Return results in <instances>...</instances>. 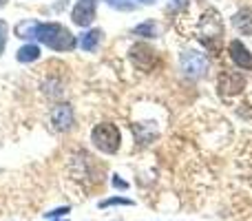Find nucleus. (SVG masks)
I'll return each mask as SVG.
<instances>
[{
  "instance_id": "14",
  "label": "nucleus",
  "mask_w": 252,
  "mask_h": 221,
  "mask_svg": "<svg viewBox=\"0 0 252 221\" xmlns=\"http://www.w3.org/2000/svg\"><path fill=\"white\" fill-rule=\"evenodd\" d=\"M35 27H38V22H20V25H18V35H20V38H35Z\"/></svg>"
},
{
  "instance_id": "20",
  "label": "nucleus",
  "mask_w": 252,
  "mask_h": 221,
  "mask_svg": "<svg viewBox=\"0 0 252 221\" xmlns=\"http://www.w3.org/2000/svg\"><path fill=\"white\" fill-rule=\"evenodd\" d=\"M47 221H69V219H47Z\"/></svg>"
},
{
  "instance_id": "5",
  "label": "nucleus",
  "mask_w": 252,
  "mask_h": 221,
  "mask_svg": "<svg viewBox=\"0 0 252 221\" xmlns=\"http://www.w3.org/2000/svg\"><path fill=\"white\" fill-rule=\"evenodd\" d=\"M51 124H53V128L60 130V133L69 130L71 126H73V106L66 104V102L56 104L51 111Z\"/></svg>"
},
{
  "instance_id": "21",
  "label": "nucleus",
  "mask_w": 252,
  "mask_h": 221,
  "mask_svg": "<svg viewBox=\"0 0 252 221\" xmlns=\"http://www.w3.org/2000/svg\"><path fill=\"white\" fill-rule=\"evenodd\" d=\"M142 2H146V4H151V2H153V0H142Z\"/></svg>"
},
{
  "instance_id": "10",
  "label": "nucleus",
  "mask_w": 252,
  "mask_h": 221,
  "mask_svg": "<svg viewBox=\"0 0 252 221\" xmlns=\"http://www.w3.org/2000/svg\"><path fill=\"white\" fill-rule=\"evenodd\" d=\"M232 25L239 33L244 35H252V9H241L232 16Z\"/></svg>"
},
{
  "instance_id": "6",
  "label": "nucleus",
  "mask_w": 252,
  "mask_h": 221,
  "mask_svg": "<svg viewBox=\"0 0 252 221\" xmlns=\"http://www.w3.org/2000/svg\"><path fill=\"white\" fill-rule=\"evenodd\" d=\"M95 18V0H78L71 11V20L78 27H89Z\"/></svg>"
},
{
  "instance_id": "22",
  "label": "nucleus",
  "mask_w": 252,
  "mask_h": 221,
  "mask_svg": "<svg viewBox=\"0 0 252 221\" xmlns=\"http://www.w3.org/2000/svg\"><path fill=\"white\" fill-rule=\"evenodd\" d=\"M4 2H9V0H0V4H4Z\"/></svg>"
},
{
  "instance_id": "15",
  "label": "nucleus",
  "mask_w": 252,
  "mask_h": 221,
  "mask_svg": "<svg viewBox=\"0 0 252 221\" xmlns=\"http://www.w3.org/2000/svg\"><path fill=\"white\" fill-rule=\"evenodd\" d=\"M109 206H133V201L124 199V197H111V199L100 201V208H109Z\"/></svg>"
},
{
  "instance_id": "2",
  "label": "nucleus",
  "mask_w": 252,
  "mask_h": 221,
  "mask_svg": "<svg viewBox=\"0 0 252 221\" xmlns=\"http://www.w3.org/2000/svg\"><path fill=\"white\" fill-rule=\"evenodd\" d=\"M91 139L95 144V148H100L102 153L111 155V153H118L120 148V142H122V135H120V128L111 122H102L93 128L91 133Z\"/></svg>"
},
{
  "instance_id": "8",
  "label": "nucleus",
  "mask_w": 252,
  "mask_h": 221,
  "mask_svg": "<svg viewBox=\"0 0 252 221\" xmlns=\"http://www.w3.org/2000/svg\"><path fill=\"white\" fill-rule=\"evenodd\" d=\"M130 60L137 69L148 71L155 64V51L148 44H135V47H130Z\"/></svg>"
},
{
  "instance_id": "3",
  "label": "nucleus",
  "mask_w": 252,
  "mask_h": 221,
  "mask_svg": "<svg viewBox=\"0 0 252 221\" xmlns=\"http://www.w3.org/2000/svg\"><path fill=\"white\" fill-rule=\"evenodd\" d=\"M199 35L208 49H217L215 42H219V38H221V18H219V13L215 11V9H208V11L201 16Z\"/></svg>"
},
{
  "instance_id": "11",
  "label": "nucleus",
  "mask_w": 252,
  "mask_h": 221,
  "mask_svg": "<svg viewBox=\"0 0 252 221\" xmlns=\"http://www.w3.org/2000/svg\"><path fill=\"white\" fill-rule=\"evenodd\" d=\"M100 38H102V31L100 29H91V31H87V33L80 38V47H82L84 51H95Z\"/></svg>"
},
{
  "instance_id": "12",
  "label": "nucleus",
  "mask_w": 252,
  "mask_h": 221,
  "mask_svg": "<svg viewBox=\"0 0 252 221\" xmlns=\"http://www.w3.org/2000/svg\"><path fill=\"white\" fill-rule=\"evenodd\" d=\"M18 62H33L40 58V49L35 44H25V47L18 49Z\"/></svg>"
},
{
  "instance_id": "16",
  "label": "nucleus",
  "mask_w": 252,
  "mask_h": 221,
  "mask_svg": "<svg viewBox=\"0 0 252 221\" xmlns=\"http://www.w3.org/2000/svg\"><path fill=\"white\" fill-rule=\"evenodd\" d=\"M69 213H71L69 206H62V208H56V210H51V213H44V217L47 219H60V217H64V215H69Z\"/></svg>"
},
{
  "instance_id": "1",
  "label": "nucleus",
  "mask_w": 252,
  "mask_h": 221,
  "mask_svg": "<svg viewBox=\"0 0 252 221\" xmlns=\"http://www.w3.org/2000/svg\"><path fill=\"white\" fill-rule=\"evenodd\" d=\"M35 40L47 44L53 51H71L78 47V40L66 27L58 25V22H38L35 27Z\"/></svg>"
},
{
  "instance_id": "7",
  "label": "nucleus",
  "mask_w": 252,
  "mask_h": 221,
  "mask_svg": "<svg viewBox=\"0 0 252 221\" xmlns=\"http://www.w3.org/2000/svg\"><path fill=\"white\" fill-rule=\"evenodd\" d=\"M246 87V78L237 71H226L219 78V89H221V95H235V93H241Z\"/></svg>"
},
{
  "instance_id": "13",
  "label": "nucleus",
  "mask_w": 252,
  "mask_h": 221,
  "mask_svg": "<svg viewBox=\"0 0 252 221\" xmlns=\"http://www.w3.org/2000/svg\"><path fill=\"white\" fill-rule=\"evenodd\" d=\"M135 35H144V38H155L157 35V25L155 22H142L133 29Z\"/></svg>"
},
{
  "instance_id": "17",
  "label": "nucleus",
  "mask_w": 252,
  "mask_h": 221,
  "mask_svg": "<svg viewBox=\"0 0 252 221\" xmlns=\"http://www.w3.org/2000/svg\"><path fill=\"white\" fill-rule=\"evenodd\" d=\"M7 33H9V27L4 20H0V53L4 51V44H7Z\"/></svg>"
},
{
  "instance_id": "4",
  "label": "nucleus",
  "mask_w": 252,
  "mask_h": 221,
  "mask_svg": "<svg viewBox=\"0 0 252 221\" xmlns=\"http://www.w3.org/2000/svg\"><path fill=\"white\" fill-rule=\"evenodd\" d=\"M182 69L190 78H201L208 71V58L199 51H184L182 53Z\"/></svg>"
},
{
  "instance_id": "9",
  "label": "nucleus",
  "mask_w": 252,
  "mask_h": 221,
  "mask_svg": "<svg viewBox=\"0 0 252 221\" xmlns=\"http://www.w3.org/2000/svg\"><path fill=\"white\" fill-rule=\"evenodd\" d=\"M228 53H230V60L235 62L239 69H252V53L244 47L241 40H232L228 44Z\"/></svg>"
},
{
  "instance_id": "18",
  "label": "nucleus",
  "mask_w": 252,
  "mask_h": 221,
  "mask_svg": "<svg viewBox=\"0 0 252 221\" xmlns=\"http://www.w3.org/2000/svg\"><path fill=\"white\" fill-rule=\"evenodd\" d=\"M111 7H118V9H133L130 2H124V0H109Z\"/></svg>"
},
{
  "instance_id": "19",
  "label": "nucleus",
  "mask_w": 252,
  "mask_h": 221,
  "mask_svg": "<svg viewBox=\"0 0 252 221\" xmlns=\"http://www.w3.org/2000/svg\"><path fill=\"white\" fill-rule=\"evenodd\" d=\"M113 186H118V188H126V182H122V179H118V177H113Z\"/></svg>"
}]
</instances>
